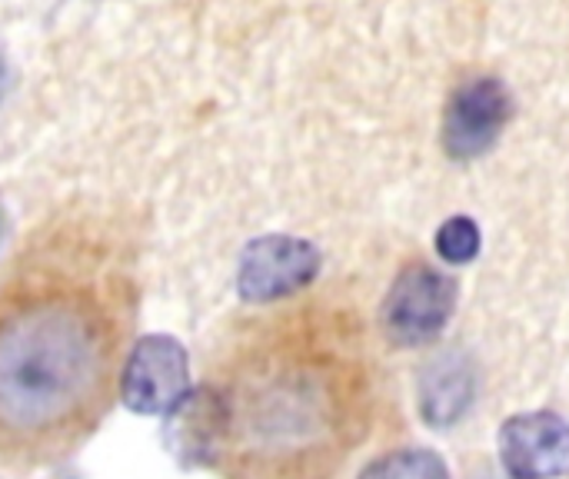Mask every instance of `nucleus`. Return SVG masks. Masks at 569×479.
I'll use <instances>...</instances> for the list:
<instances>
[{"label":"nucleus","instance_id":"nucleus-1","mask_svg":"<svg viewBox=\"0 0 569 479\" xmlns=\"http://www.w3.org/2000/svg\"><path fill=\"white\" fill-rule=\"evenodd\" d=\"M113 347L73 300H30L0 317V450L33 453L83 430L110 387Z\"/></svg>","mask_w":569,"mask_h":479},{"label":"nucleus","instance_id":"nucleus-2","mask_svg":"<svg viewBox=\"0 0 569 479\" xmlns=\"http://www.w3.org/2000/svg\"><path fill=\"white\" fill-rule=\"evenodd\" d=\"M190 353L170 333H143L120 370V403L137 417H167L190 393Z\"/></svg>","mask_w":569,"mask_h":479},{"label":"nucleus","instance_id":"nucleus-3","mask_svg":"<svg viewBox=\"0 0 569 479\" xmlns=\"http://www.w3.org/2000/svg\"><path fill=\"white\" fill-rule=\"evenodd\" d=\"M317 273L320 250L310 240L270 233L243 247L237 263V293L247 303H277L310 287Z\"/></svg>","mask_w":569,"mask_h":479},{"label":"nucleus","instance_id":"nucleus-4","mask_svg":"<svg viewBox=\"0 0 569 479\" xmlns=\"http://www.w3.org/2000/svg\"><path fill=\"white\" fill-rule=\"evenodd\" d=\"M453 307H457L453 277L427 263H413L393 280L383 300V330L393 343L417 347L440 337V330L453 317Z\"/></svg>","mask_w":569,"mask_h":479},{"label":"nucleus","instance_id":"nucleus-5","mask_svg":"<svg viewBox=\"0 0 569 479\" xmlns=\"http://www.w3.org/2000/svg\"><path fill=\"white\" fill-rule=\"evenodd\" d=\"M510 110H513V100L497 77L467 80L447 103L443 150L453 160H473L487 153L500 140L510 120Z\"/></svg>","mask_w":569,"mask_h":479},{"label":"nucleus","instance_id":"nucleus-6","mask_svg":"<svg viewBox=\"0 0 569 479\" xmlns=\"http://www.w3.org/2000/svg\"><path fill=\"white\" fill-rule=\"evenodd\" d=\"M500 463L513 479L569 477V423L557 413H517L500 427Z\"/></svg>","mask_w":569,"mask_h":479},{"label":"nucleus","instance_id":"nucleus-7","mask_svg":"<svg viewBox=\"0 0 569 479\" xmlns=\"http://www.w3.org/2000/svg\"><path fill=\"white\" fill-rule=\"evenodd\" d=\"M230 437V410L227 400L210 387L190 390L167 417H163V443L187 467H213Z\"/></svg>","mask_w":569,"mask_h":479},{"label":"nucleus","instance_id":"nucleus-8","mask_svg":"<svg viewBox=\"0 0 569 479\" xmlns=\"http://www.w3.org/2000/svg\"><path fill=\"white\" fill-rule=\"evenodd\" d=\"M357 479H450V467L443 463L440 453L410 447L370 460Z\"/></svg>","mask_w":569,"mask_h":479},{"label":"nucleus","instance_id":"nucleus-9","mask_svg":"<svg viewBox=\"0 0 569 479\" xmlns=\"http://www.w3.org/2000/svg\"><path fill=\"white\" fill-rule=\"evenodd\" d=\"M470 403V387H467V370H447L440 377H430L423 383V417L433 423H450L460 417Z\"/></svg>","mask_w":569,"mask_h":479},{"label":"nucleus","instance_id":"nucleus-10","mask_svg":"<svg viewBox=\"0 0 569 479\" xmlns=\"http://www.w3.org/2000/svg\"><path fill=\"white\" fill-rule=\"evenodd\" d=\"M480 243H483L480 227H477V220H470V217H450V220L437 230V253H440L447 263H453V267L477 260Z\"/></svg>","mask_w":569,"mask_h":479},{"label":"nucleus","instance_id":"nucleus-11","mask_svg":"<svg viewBox=\"0 0 569 479\" xmlns=\"http://www.w3.org/2000/svg\"><path fill=\"white\" fill-rule=\"evenodd\" d=\"M0 237H3V213H0Z\"/></svg>","mask_w":569,"mask_h":479},{"label":"nucleus","instance_id":"nucleus-12","mask_svg":"<svg viewBox=\"0 0 569 479\" xmlns=\"http://www.w3.org/2000/svg\"><path fill=\"white\" fill-rule=\"evenodd\" d=\"M0 87H3V67H0Z\"/></svg>","mask_w":569,"mask_h":479}]
</instances>
